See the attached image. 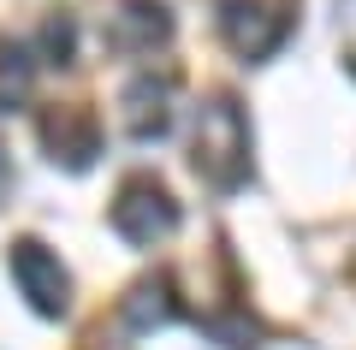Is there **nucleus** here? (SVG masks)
Here are the masks:
<instances>
[{
    "mask_svg": "<svg viewBox=\"0 0 356 350\" xmlns=\"http://www.w3.org/2000/svg\"><path fill=\"white\" fill-rule=\"evenodd\" d=\"M72 36H77V30H72V18H48V24H42V48H48L60 65L72 60Z\"/></svg>",
    "mask_w": 356,
    "mask_h": 350,
    "instance_id": "9d476101",
    "label": "nucleus"
},
{
    "mask_svg": "<svg viewBox=\"0 0 356 350\" xmlns=\"http://www.w3.org/2000/svg\"><path fill=\"white\" fill-rule=\"evenodd\" d=\"M220 30L243 60H267L291 36V0H220Z\"/></svg>",
    "mask_w": 356,
    "mask_h": 350,
    "instance_id": "7ed1b4c3",
    "label": "nucleus"
},
{
    "mask_svg": "<svg viewBox=\"0 0 356 350\" xmlns=\"http://www.w3.org/2000/svg\"><path fill=\"white\" fill-rule=\"evenodd\" d=\"M113 232L125 244H161V238H172L178 232V202H172V190L166 184H154V178H125L119 184V196H113Z\"/></svg>",
    "mask_w": 356,
    "mask_h": 350,
    "instance_id": "f03ea898",
    "label": "nucleus"
},
{
    "mask_svg": "<svg viewBox=\"0 0 356 350\" xmlns=\"http://www.w3.org/2000/svg\"><path fill=\"white\" fill-rule=\"evenodd\" d=\"M6 262H13V279H18V291L30 297V309H36V315H65V303H72V279H65L60 255H48L36 238H18Z\"/></svg>",
    "mask_w": 356,
    "mask_h": 350,
    "instance_id": "20e7f679",
    "label": "nucleus"
},
{
    "mask_svg": "<svg viewBox=\"0 0 356 350\" xmlns=\"http://www.w3.org/2000/svg\"><path fill=\"white\" fill-rule=\"evenodd\" d=\"M350 77H356V54H350Z\"/></svg>",
    "mask_w": 356,
    "mask_h": 350,
    "instance_id": "f8f14e48",
    "label": "nucleus"
},
{
    "mask_svg": "<svg viewBox=\"0 0 356 350\" xmlns=\"http://www.w3.org/2000/svg\"><path fill=\"white\" fill-rule=\"evenodd\" d=\"M6 184H13V166H6V154H0V196H6Z\"/></svg>",
    "mask_w": 356,
    "mask_h": 350,
    "instance_id": "9b49d317",
    "label": "nucleus"
},
{
    "mask_svg": "<svg viewBox=\"0 0 356 350\" xmlns=\"http://www.w3.org/2000/svg\"><path fill=\"white\" fill-rule=\"evenodd\" d=\"M125 125H131V137H137V143L161 137V131L172 125V77L143 72L137 83L125 89Z\"/></svg>",
    "mask_w": 356,
    "mask_h": 350,
    "instance_id": "0eeeda50",
    "label": "nucleus"
},
{
    "mask_svg": "<svg viewBox=\"0 0 356 350\" xmlns=\"http://www.w3.org/2000/svg\"><path fill=\"white\" fill-rule=\"evenodd\" d=\"M191 166L208 178L214 190H238L250 178V125H243L238 101L214 95L196 113V143H191Z\"/></svg>",
    "mask_w": 356,
    "mask_h": 350,
    "instance_id": "f257e3e1",
    "label": "nucleus"
},
{
    "mask_svg": "<svg viewBox=\"0 0 356 350\" xmlns=\"http://www.w3.org/2000/svg\"><path fill=\"white\" fill-rule=\"evenodd\" d=\"M24 89H30V54L0 42V113H13L24 101Z\"/></svg>",
    "mask_w": 356,
    "mask_h": 350,
    "instance_id": "1a4fd4ad",
    "label": "nucleus"
},
{
    "mask_svg": "<svg viewBox=\"0 0 356 350\" xmlns=\"http://www.w3.org/2000/svg\"><path fill=\"white\" fill-rule=\"evenodd\" d=\"M42 143H48V154L60 166L83 173V166L95 161V149H102V125H95V113H83V107H54L48 119H42Z\"/></svg>",
    "mask_w": 356,
    "mask_h": 350,
    "instance_id": "423d86ee",
    "label": "nucleus"
},
{
    "mask_svg": "<svg viewBox=\"0 0 356 350\" xmlns=\"http://www.w3.org/2000/svg\"><path fill=\"white\" fill-rule=\"evenodd\" d=\"M125 321L137 326V333L166 326V321H172V285H166V279H143V285L125 297Z\"/></svg>",
    "mask_w": 356,
    "mask_h": 350,
    "instance_id": "6e6552de",
    "label": "nucleus"
},
{
    "mask_svg": "<svg viewBox=\"0 0 356 350\" xmlns=\"http://www.w3.org/2000/svg\"><path fill=\"white\" fill-rule=\"evenodd\" d=\"M102 36L113 54H149L172 36V18H166L161 0H107Z\"/></svg>",
    "mask_w": 356,
    "mask_h": 350,
    "instance_id": "39448f33",
    "label": "nucleus"
}]
</instances>
